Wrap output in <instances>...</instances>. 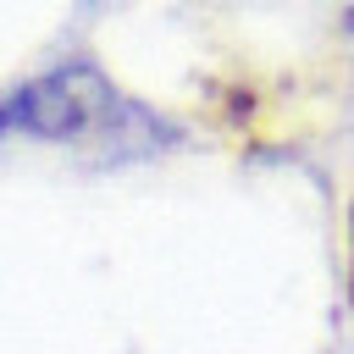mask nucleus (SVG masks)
Segmentation results:
<instances>
[{
	"label": "nucleus",
	"instance_id": "obj_1",
	"mask_svg": "<svg viewBox=\"0 0 354 354\" xmlns=\"http://www.w3.org/2000/svg\"><path fill=\"white\" fill-rule=\"evenodd\" d=\"M0 144L61 149L83 166H133L183 144L177 122L116 88L94 61H61L0 100Z\"/></svg>",
	"mask_w": 354,
	"mask_h": 354
}]
</instances>
